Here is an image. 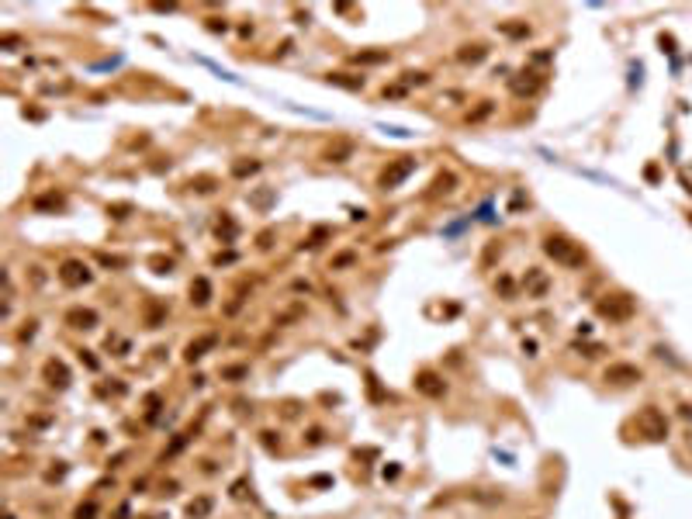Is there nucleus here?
<instances>
[{"label": "nucleus", "instance_id": "nucleus-1", "mask_svg": "<svg viewBox=\"0 0 692 519\" xmlns=\"http://www.w3.org/2000/svg\"><path fill=\"white\" fill-rule=\"evenodd\" d=\"M544 253L554 260L557 267H564V271H582V267L589 264L585 246L575 242V239L564 235V232H551V235H544Z\"/></svg>", "mask_w": 692, "mask_h": 519}, {"label": "nucleus", "instance_id": "nucleus-2", "mask_svg": "<svg viewBox=\"0 0 692 519\" xmlns=\"http://www.w3.org/2000/svg\"><path fill=\"white\" fill-rule=\"evenodd\" d=\"M633 312H637V302L626 291H609L595 302V315L609 319V322H626V319H633Z\"/></svg>", "mask_w": 692, "mask_h": 519}, {"label": "nucleus", "instance_id": "nucleus-3", "mask_svg": "<svg viewBox=\"0 0 692 519\" xmlns=\"http://www.w3.org/2000/svg\"><path fill=\"white\" fill-rule=\"evenodd\" d=\"M633 426H637V433H640L644 440H651V443H661V440L668 436V419H664V412H661L658 405H644V409L637 412Z\"/></svg>", "mask_w": 692, "mask_h": 519}, {"label": "nucleus", "instance_id": "nucleus-4", "mask_svg": "<svg viewBox=\"0 0 692 519\" xmlns=\"http://www.w3.org/2000/svg\"><path fill=\"white\" fill-rule=\"evenodd\" d=\"M640 378H644V371H640L637 364H609V367L602 371V381L613 384V388H630V384H637Z\"/></svg>", "mask_w": 692, "mask_h": 519}, {"label": "nucleus", "instance_id": "nucleus-5", "mask_svg": "<svg viewBox=\"0 0 692 519\" xmlns=\"http://www.w3.org/2000/svg\"><path fill=\"white\" fill-rule=\"evenodd\" d=\"M94 281V274H90V267L83 264V260H63V267H59V284H66V288H83V284H90Z\"/></svg>", "mask_w": 692, "mask_h": 519}, {"label": "nucleus", "instance_id": "nucleus-6", "mask_svg": "<svg viewBox=\"0 0 692 519\" xmlns=\"http://www.w3.org/2000/svg\"><path fill=\"white\" fill-rule=\"evenodd\" d=\"M415 170V156H398L395 163H388L384 166V173H381V187L384 190H391V187H398L408 173Z\"/></svg>", "mask_w": 692, "mask_h": 519}, {"label": "nucleus", "instance_id": "nucleus-7", "mask_svg": "<svg viewBox=\"0 0 692 519\" xmlns=\"http://www.w3.org/2000/svg\"><path fill=\"white\" fill-rule=\"evenodd\" d=\"M415 391L426 395V398H443L446 395V381L436 371H419L415 374Z\"/></svg>", "mask_w": 692, "mask_h": 519}, {"label": "nucleus", "instance_id": "nucleus-8", "mask_svg": "<svg viewBox=\"0 0 692 519\" xmlns=\"http://www.w3.org/2000/svg\"><path fill=\"white\" fill-rule=\"evenodd\" d=\"M42 378H46L52 388H59V391H63V388H70V367H66L63 360H56V357H52V360H46V367H42Z\"/></svg>", "mask_w": 692, "mask_h": 519}, {"label": "nucleus", "instance_id": "nucleus-9", "mask_svg": "<svg viewBox=\"0 0 692 519\" xmlns=\"http://www.w3.org/2000/svg\"><path fill=\"white\" fill-rule=\"evenodd\" d=\"M70 329H94L97 326V312L94 309H83V305H77V309H70L66 312V319H63Z\"/></svg>", "mask_w": 692, "mask_h": 519}, {"label": "nucleus", "instance_id": "nucleus-10", "mask_svg": "<svg viewBox=\"0 0 692 519\" xmlns=\"http://www.w3.org/2000/svg\"><path fill=\"white\" fill-rule=\"evenodd\" d=\"M523 284H526V295H530V298H544V295H547V288H551V277H547L540 267H530Z\"/></svg>", "mask_w": 692, "mask_h": 519}, {"label": "nucleus", "instance_id": "nucleus-11", "mask_svg": "<svg viewBox=\"0 0 692 519\" xmlns=\"http://www.w3.org/2000/svg\"><path fill=\"white\" fill-rule=\"evenodd\" d=\"M540 73H533V70H526V73H520L516 80H513V94H520V97H530V94H537L540 90Z\"/></svg>", "mask_w": 692, "mask_h": 519}, {"label": "nucleus", "instance_id": "nucleus-12", "mask_svg": "<svg viewBox=\"0 0 692 519\" xmlns=\"http://www.w3.org/2000/svg\"><path fill=\"white\" fill-rule=\"evenodd\" d=\"M215 343H218V336H215V333H208V336H201V340L187 343V350H184V360H187V364L201 360V357H204V353H208V350L215 346Z\"/></svg>", "mask_w": 692, "mask_h": 519}, {"label": "nucleus", "instance_id": "nucleus-13", "mask_svg": "<svg viewBox=\"0 0 692 519\" xmlns=\"http://www.w3.org/2000/svg\"><path fill=\"white\" fill-rule=\"evenodd\" d=\"M208 302H211V281H208V277H194V281H190V305L204 309Z\"/></svg>", "mask_w": 692, "mask_h": 519}, {"label": "nucleus", "instance_id": "nucleus-14", "mask_svg": "<svg viewBox=\"0 0 692 519\" xmlns=\"http://www.w3.org/2000/svg\"><path fill=\"white\" fill-rule=\"evenodd\" d=\"M211 509H215L211 495H197V498H190V502H187V519H208V516H211Z\"/></svg>", "mask_w": 692, "mask_h": 519}, {"label": "nucleus", "instance_id": "nucleus-15", "mask_svg": "<svg viewBox=\"0 0 692 519\" xmlns=\"http://www.w3.org/2000/svg\"><path fill=\"white\" fill-rule=\"evenodd\" d=\"M353 156V142H336L326 149V163H346Z\"/></svg>", "mask_w": 692, "mask_h": 519}, {"label": "nucleus", "instance_id": "nucleus-16", "mask_svg": "<svg viewBox=\"0 0 692 519\" xmlns=\"http://www.w3.org/2000/svg\"><path fill=\"white\" fill-rule=\"evenodd\" d=\"M32 208H35V211H59V208H63V194L49 190V194L35 197V201H32Z\"/></svg>", "mask_w": 692, "mask_h": 519}, {"label": "nucleus", "instance_id": "nucleus-17", "mask_svg": "<svg viewBox=\"0 0 692 519\" xmlns=\"http://www.w3.org/2000/svg\"><path fill=\"white\" fill-rule=\"evenodd\" d=\"M388 49H377V52H353V63H364V66H377V63H388Z\"/></svg>", "mask_w": 692, "mask_h": 519}, {"label": "nucleus", "instance_id": "nucleus-18", "mask_svg": "<svg viewBox=\"0 0 692 519\" xmlns=\"http://www.w3.org/2000/svg\"><path fill=\"white\" fill-rule=\"evenodd\" d=\"M329 84H336V87H346V90H360V87H364V77H350V73H329Z\"/></svg>", "mask_w": 692, "mask_h": 519}, {"label": "nucleus", "instance_id": "nucleus-19", "mask_svg": "<svg viewBox=\"0 0 692 519\" xmlns=\"http://www.w3.org/2000/svg\"><path fill=\"white\" fill-rule=\"evenodd\" d=\"M485 56H488V49H485V46H464V49L457 52V59H460V63H482Z\"/></svg>", "mask_w": 692, "mask_h": 519}, {"label": "nucleus", "instance_id": "nucleus-20", "mask_svg": "<svg viewBox=\"0 0 692 519\" xmlns=\"http://www.w3.org/2000/svg\"><path fill=\"white\" fill-rule=\"evenodd\" d=\"M215 232H218V239H225V242H233L239 228H236V222H233V218H228V215H221V218H218V225H215Z\"/></svg>", "mask_w": 692, "mask_h": 519}, {"label": "nucleus", "instance_id": "nucleus-21", "mask_svg": "<svg viewBox=\"0 0 692 519\" xmlns=\"http://www.w3.org/2000/svg\"><path fill=\"white\" fill-rule=\"evenodd\" d=\"M166 315V309L159 302H146V326L149 329H159V319Z\"/></svg>", "mask_w": 692, "mask_h": 519}, {"label": "nucleus", "instance_id": "nucleus-22", "mask_svg": "<svg viewBox=\"0 0 692 519\" xmlns=\"http://www.w3.org/2000/svg\"><path fill=\"white\" fill-rule=\"evenodd\" d=\"M453 187H457V177H453V173H439V177L433 180V194H439V190H443V194H450Z\"/></svg>", "mask_w": 692, "mask_h": 519}, {"label": "nucleus", "instance_id": "nucleus-23", "mask_svg": "<svg viewBox=\"0 0 692 519\" xmlns=\"http://www.w3.org/2000/svg\"><path fill=\"white\" fill-rule=\"evenodd\" d=\"M211 184H215L211 177H197V180H190V190H197V194H211V190H215Z\"/></svg>", "mask_w": 692, "mask_h": 519}, {"label": "nucleus", "instance_id": "nucleus-24", "mask_svg": "<svg viewBox=\"0 0 692 519\" xmlns=\"http://www.w3.org/2000/svg\"><path fill=\"white\" fill-rule=\"evenodd\" d=\"M502 32H506V35H513V39H526V35H530V28H526V25H502Z\"/></svg>", "mask_w": 692, "mask_h": 519}, {"label": "nucleus", "instance_id": "nucleus-25", "mask_svg": "<svg viewBox=\"0 0 692 519\" xmlns=\"http://www.w3.org/2000/svg\"><path fill=\"white\" fill-rule=\"evenodd\" d=\"M257 170H260V163H257V159H253V163H236V166H233V173H236V177H246V173H257Z\"/></svg>", "mask_w": 692, "mask_h": 519}, {"label": "nucleus", "instance_id": "nucleus-26", "mask_svg": "<svg viewBox=\"0 0 692 519\" xmlns=\"http://www.w3.org/2000/svg\"><path fill=\"white\" fill-rule=\"evenodd\" d=\"M353 260H357L353 253H339V256L333 260V271H339V267H350V264H353Z\"/></svg>", "mask_w": 692, "mask_h": 519}, {"label": "nucleus", "instance_id": "nucleus-27", "mask_svg": "<svg viewBox=\"0 0 692 519\" xmlns=\"http://www.w3.org/2000/svg\"><path fill=\"white\" fill-rule=\"evenodd\" d=\"M326 235H329V228H315V232H312V235H308V242H305V246H308V249H312V246H319V242H322V239H326Z\"/></svg>", "mask_w": 692, "mask_h": 519}, {"label": "nucleus", "instance_id": "nucleus-28", "mask_svg": "<svg viewBox=\"0 0 692 519\" xmlns=\"http://www.w3.org/2000/svg\"><path fill=\"white\" fill-rule=\"evenodd\" d=\"M94 512H97V505H94V502H87V505H80V509H77V519H94Z\"/></svg>", "mask_w": 692, "mask_h": 519}, {"label": "nucleus", "instance_id": "nucleus-29", "mask_svg": "<svg viewBox=\"0 0 692 519\" xmlns=\"http://www.w3.org/2000/svg\"><path fill=\"white\" fill-rule=\"evenodd\" d=\"M426 80H429L426 73H405V80H402V84H405V87H412V84H426Z\"/></svg>", "mask_w": 692, "mask_h": 519}, {"label": "nucleus", "instance_id": "nucleus-30", "mask_svg": "<svg viewBox=\"0 0 692 519\" xmlns=\"http://www.w3.org/2000/svg\"><path fill=\"white\" fill-rule=\"evenodd\" d=\"M246 374V367H225L221 371V378H243Z\"/></svg>", "mask_w": 692, "mask_h": 519}, {"label": "nucleus", "instance_id": "nucleus-31", "mask_svg": "<svg viewBox=\"0 0 692 519\" xmlns=\"http://www.w3.org/2000/svg\"><path fill=\"white\" fill-rule=\"evenodd\" d=\"M495 288H502V295H506V298H513V281H509V277H502Z\"/></svg>", "mask_w": 692, "mask_h": 519}, {"label": "nucleus", "instance_id": "nucleus-32", "mask_svg": "<svg viewBox=\"0 0 692 519\" xmlns=\"http://www.w3.org/2000/svg\"><path fill=\"white\" fill-rule=\"evenodd\" d=\"M80 360H83V364L90 367V371H97V360L90 357V350H80Z\"/></svg>", "mask_w": 692, "mask_h": 519}, {"label": "nucleus", "instance_id": "nucleus-33", "mask_svg": "<svg viewBox=\"0 0 692 519\" xmlns=\"http://www.w3.org/2000/svg\"><path fill=\"white\" fill-rule=\"evenodd\" d=\"M233 498H246V481H236V484H233Z\"/></svg>", "mask_w": 692, "mask_h": 519}, {"label": "nucleus", "instance_id": "nucleus-34", "mask_svg": "<svg viewBox=\"0 0 692 519\" xmlns=\"http://www.w3.org/2000/svg\"><path fill=\"white\" fill-rule=\"evenodd\" d=\"M270 239H274V232H270V228H267V232H264V235H260V249H270Z\"/></svg>", "mask_w": 692, "mask_h": 519}]
</instances>
